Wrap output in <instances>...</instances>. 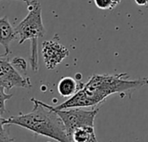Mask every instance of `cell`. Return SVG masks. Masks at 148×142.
Segmentation results:
<instances>
[{"label":"cell","instance_id":"1","mask_svg":"<svg viewBox=\"0 0 148 142\" xmlns=\"http://www.w3.org/2000/svg\"><path fill=\"white\" fill-rule=\"evenodd\" d=\"M127 73L114 75H93L83 88L69 97V100L57 106H51L53 109H66L71 108H94L98 107L108 97L114 94L133 92L148 85V78L130 80Z\"/></svg>","mask_w":148,"mask_h":142},{"label":"cell","instance_id":"2","mask_svg":"<svg viewBox=\"0 0 148 142\" xmlns=\"http://www.w3.org/2000/svg\"><path fill=\"white\" fill-rule=\"evenodd\" d=\"M33 109L28 114H20L4 119L6 125H16L26 128L37 135L60 142H69L64 124L59 115L48 108L43 102L31 98Z\"/></svg>","mask_w":148,"mask_h":142},{"label":"cell","instance_id":"3","mask_svg":"<svg viewBox=\"0 0 148 142\" xmlns=\"http://www.w3.org/2000/svg\"><path fill=\"white\" fill-rule=\"evenodd\" d=\"M29 13L27 16L14 28L16 36H18V43L23 44L25 41L30 40V53L29 56V64L32 71L38 72V38L42 37L46 29L42 18V7L38 1L30 0L27 3Z\"/></svg>","mask_w":148,"mask_h":142},{"label":"cell","instance_id":"4","mask_svg":"<svg viewBox=\"0 0 148 142\" xmlns=\"http://www.w3.org/2000/svg\"><path fill=\"white\" fill-rule=\"evenodd\" d=\"M45 105L54 110L62 121L69 141H72V134L74 131L82 127H95V120L100 111V108L91 110H85L83 108H71L66 109H53L50 105Z\"/></svg>","mask_w":148,"mask_h":142},{"label":"cell","instance_id":"5","mask_svg":"<svg viewBox=\"0 0 148 142\" xmlns=\"http://www.w3.org/2000/svg\"><path fill=\"white\" fill-rule=\"evenodd\" d=\"M9 55H0V85L4 87L6 90H10L14 87L16 88H31V82L29 77L23 76L16 70L10 60Z\"/></svg>","mask_w":148,"mask_h":142},{"label":"cell","instance_id":"6","mask_svg":"<svg viewBox=\"0 0 148 142\" xmlns=\"http://www.w3.org/2000/svg\"><path fill=\"white\" fill-rule=\"evenodd\" d=\"M42 55L48 69H54L69 56V49L62 44L49 40L42 44Z\"/></svg>","mask_w":148,"mask_h":142},{"label":"cell","instance_id":"7","mask_svg":"<svg viewBox=\"0 0 148 142\" xmlns=\"http://www.w3.org/2000/svg\"><path fill=\"white\" fill-rule=\"evenodd\" d=\"M16 37L15 29L9 22L8 16L0 18V44L3 47L6 55L10 54V44Z\"/></svg>","mask_w":148,"mask_h":142},{"label":"cell","instance_id":"8","mask_svg":"<svg viewBox=\"0 0 148 142\" xmlns=\"http://www.w3.org/2000/svg\"><path fill=\"white\" fill-rule=\"evenodd\" d=\"M84 84L85 83L82 82L80 80L70 76H65L59 81L57 84V90L61 96L70 97L82 88Z\"/></svg>","mask_w":148,"mask_h":142},{"label":"cell","instance_id":"9","mask_svg":"<svg viewBox=\"0 0 148 142\" xmlns=\"http://www.w3.org/2000/svg\"><path fill=\"white\" fill-rule=\"evenodd\" d=\"M72 141L93 142L97 141L95 127H82L75 129L72 134Z\"/></svg>","mask_w":148,"mask_h":142},{"label":"cell","instance_id":"10","mask_svg":"<svg viewBox=\"0 0 148 142\" xmlns=\"http://www.w3.org/2000/svg\"><path fill=\"white\" fill-rule=\"evenodd\" d=\"M5 126L6 124L4 123V119L2 117V115L0 114V142L14 141L15 139L10 137L9 128Z\"/></svg>","mask_w":148,"mask_h":142},{"label":"cell","instance_id":"11","mask_svg":"<svg viewBox=\"0 0 148 142\" xmlns=\"http://www.w3.org/2000/svg\"><path fill=\"white\" fill-rule=\"evenodd\" d=\"M13 95L5 93V88L0 85V114L2 115L6 112V102Z\"/></svg>","mask_w":148,"mask_h":142},{"label":"cell","instance_id":"12","mask_svg":"<svg viewBox=\"0 0 148 142\" xmlns=\"http://www.w3.org/2000/svg\"><path fill=\"white\" fill-rule=\"evenodd\" d=\"M94 1L97 8L102 10H112L117 6L114 0H94Z\"/></svg>","mask_w":148,"mask_h":142},{"label":"cell","instance_id":"13","mask_svg":"<svg viewBox=\"0 0 148 142\" xmlns=\"http://www.w3.org/2000/svg\"><path fill=\"white\" fill-rule=\"evenodd\" d=\"M11 63L13 65V67L18 70L19 72H25L27 70L28 65H27V62L25 61L24 58L23 57H19V56H16L11 60Z\"/></svg>","mask_w":148,"mask_h":142},{"label":"cell","instance_id":"14","mask_svg":"<svg viewBox=\"0 0 148 142\" xmlns=\"http://www.w3.org/2000/svg\"><path fill=\"white\" fill-rule=\"evenodd\" d=\"M135 3L140 6H147L148 4V0H135Z\"/></svg>","mask_w":148,"mask_h":142},{"label":"cell","instance_id":"15","mask_svg":"<svg viewBox=\"0 0 148 142\" xmlns=\"http://www.w3.org/2000/svg\"><path fill=\"white\" fill-rule=\"evenodd\" d=\"M22 1H23L24 3H29V2L30 0H22Z\"/></svg>","mask_w":148,"mask_h":142}]
</instances>
